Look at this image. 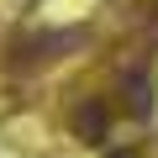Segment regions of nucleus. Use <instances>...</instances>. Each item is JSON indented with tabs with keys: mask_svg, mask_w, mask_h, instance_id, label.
I'll use <instances>...</instances> for the list:
<instances>
[{
	"mask_svg": "<svg viewBox=\"0 0 158 158\" xmlns=\"http://www.w3.org/2000/svg\"><path fill=\"white\" fill-rule=\"evenodd\" d=\"M74 132L85 137V142H100L106 137V106L100 100H79L74 106Z\"/></svg>",
	"mask_w": 158,
	"mask_h": 158,
	"instance_id": "nucleus-2",
	"label": "nucleus"
},
{
	"mask_svg": "<svg viewBox=\"0 0 158 158\" xmlns=\"http://www.w3.org/2000/svg\"><path fill=\"white\" fill-rule=\"evenodd\" d=\"M127 111H132V116H148V79H142V74L127 79Z\"/></svg>",
	"mask_w": 158,
	"mask_h": 158,
	"instance_id": "nucleus-3",
	"label": "nucleus"
},
{
	"mask_svg": "<svg viewBox=\"0 0 158 158\" xmlns=\"http://www.w3.org/2000/svg\"><path fill=\"white\" fill-rule=\"evenodd\" d=\"M106 158H137V153H132V148H116V153H106Z\"/></svg>",
	"mask_w": 158,
	"mask_h": 158,
	"instance_id": "nucleus-4",
	"label": "nucleus"
},
{
	"mask_svg": "<svg viewBox=\"0 0 158 158\" xmlns=\"http://www.w3.org/2000/svg\"><path fill=\"white\" fill-rule=\"evenodd\" d=\"M74 42H85V32H42V37H27V42H16V63L27 69V63H53L63 48H74Z\"/></svg>",
	"mask_w": 158,
	"mask_h": 158,
	"instance_id": "nucleus-1",
	"label": "nucleus"
}]
</instances>
